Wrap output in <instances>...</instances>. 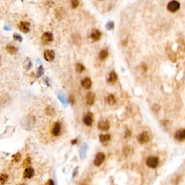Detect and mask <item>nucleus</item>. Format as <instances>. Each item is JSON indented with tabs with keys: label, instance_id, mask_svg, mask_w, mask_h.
Returning a JSON list of instances; mask_svg holds the SVG:
<instances>
[{
	"label": "nucleus",
	"instance_id": "1",
	"mask_svg": "<svg viewBox=\"0 0 185 185\" xmlns=\"http://www.w3.org/2000/svg\"><path fill=\"white\" fill-rule=\"evenodd\" d=\"M150 140V136L148 132H142L137 136V141L140 144H146Z\"/></svg>",
	"mask_w": 185,
	"mask_h": 185
},
{
	"label": "nucleus",
	"instance_id": "2",
	"mask_svg": "<svg viewBox=\"0 0 185 185\" xmlns=\"http://www.w3.org/2000/svg\"><path fill=\"white\" fill-rule=\"evenodd\" d=\"M180 8V3L176 0H172L167 5V9L171 13H176Z\"/></svg>",
	"mask_w": 185,
	"mask_h": 185
},
{
	"label": "nucleus",
	"instance_id": "3",
	"mask_svg": "<svg viewBox=\"0 0 185 185\" xmlns=\"http://www.w3.org/2000/svg\"><path fill=\"white\" fill-rule=\"evenodd\" d=\"M158 158L157 157H156V156H150L146 160V165L149 168H156L158 166Z\"/></svg>",
	"mask_w": 185,
	"mask_h": 185
},
{
	"label": "nucleus",
	"instance_id": "4",
	"mask_svg": "<svg viewBox=\"0 0 185 185\" xmlns=\"http://www.w3.org/2000/svg\"><path fill=\"white\" fill-rule=\"evenodd\" d=\"M106 156L105 154L102 152H100V153H97L96 156V158H95L94 160V165L96 166H100L102 164H103L104 160H105Z\"/></svg>",
	"mask_w": 185,
	"mask_h": 185
},
{
	"label": "nucleus",
	"instance_id": "5",
	"mask_svg": "<svg viewBox=\"0 0 185 185\" xmlns=\"http://www.w3.org/2000/svg\"><path fill=\"white\" fill-rule=\"evenodd\" d=\"M43 57L44 59L48 62H52L55 58V53L53 50H49L46 49L44 51L43 53Z\"/></svg>",
	"mask_w": 185,
	"mask_h": 185
},
{
	"label": "nucleus",
	"instance_id": "6",
	"mask_svg": "<svg viewBox=\"0 0 185 185\" xmlns=\"http://www.w3.org/2000/svg\"><path fill=\"white\" fill-rule=\"evenodd\" d=\"M61 124L59 122H56L54 124L52 127V130H51V133H52L54 137H58V136L60 135L61 134Z\"/></svg>",
	"mask_w": 185,
	"mask_h": 185
},
{
	"label": "nucleus",
	"instance_id": "7",
	"mask_svg": "<svg viewBox=\"0 0 185 185\" xmlns=\"http://www.w3.org/2000/svg\"><path fill=\"white\" fill-rule=\"evenodd\" d=\"M100 37H101V33L100 31L97 29H92L90 35V38L92 39L93 41H98L100 40Z\"/></svg>",
	"mask_w": 185,
	"mask_h": 185
},
{
	"label": "nucleus",
	"instance_id": "8",
	"mask_svg": "<svg viewBox=\"0 0 185 185\" xmlns=\"http://www.w3.org/2000/svg\"><path fill=\"white\" fill-rule=\"evenodd\" d=\"M30 23L28 22H20L18 24V28L24 33H27L30 31Z\"/></svg>",
	"mask_w": 185,
	"mask_h": 185
},
{
	"label": "nucleus",
	"instance_id": "9",
	"mask_svg": "<svg viewBox=\"0 0 185 185\" xmlns=\"http://www.w3.org/2000/svg\"><path fill=\"white\" fill-rule=\"evenodd\" d=\"M96 100V95L94 92H88L86 95V103L88 105L92 106L95 103Z\"/></svg>",
	"mask_w": 185,
	"mask_h": 185
},
{
	"label": "nucleus",
	"instance_id": "10",
	"mask_svg": "<svg viewBox=\"0 0 185 185\" xmlns=\"http://www.w3.org/2000/svg\"><path fill=\"white\" fill-rule=\"evenodd\" d=\"M98 127L101 131H108L110 128V122L108 120L100 121L98 124Z\"/></svg>",
	"mask_w": 185,
	"mask_h": 185
},
{
	"label": "nucleus",
	"instance_id": "11",
	"mask_svg": "<svg viewBox=\"0 0 185 185\" xmlns=\"http://www.w3.org/2000/svg\"><path fill=\"white\" fill-rule=\"evenodd\" d=\"M93 122V114L92 113L89 112L84 116L83 122L87 126H91Z\"/></svg>",
	"mask_w": 185,
	"mask_h": 185
},
{
	"label": "nucleus",
	"instance_id": "12",
	"mask_svg": "<svg viewBox=\"0 0 185 185\" xmlns=\"http://www.w3.org/2000/svg\"><path fill=\"white\" fill-rule=\"evenodd\" d=\"M117 80V75L114 71L111 72V73L108 74V77H107V82L108 83L111 84V85H114Z\"/></svg>",
	"mask_w": 185,
	"mask_h": 185
},
{
	"label": "nucleus",
	"instance_id": "13",
	"mask_svg": "<svg viewBox=\"0 0 185 185\" xmlns=\"http://www.w3.org/2000/svg\"><path fill=\"white\" fill-rule=\"evenodd\" d=\"M42 41L43 43H48L53 41V34L50 32H46L42 36Z\"/></svg>",
	"mask_w": 185,
	"mask_h": 185
},
{
	"label": "nucleus",
	"instance_id": "14",
	"mask_svg": "<svg viewBox=\"0 0 185 185\" xmlns=\"http://www.w3.org/2000/svg\"><path fill=\"white\" fill-rule=\"evenodd\" d=\"M34 175V170L32 167H28L25 168L24 174H23V177L25 179H31Z\"/></svg>",
	"mask_w": 185,
	"mask_h": 185
},
{
	"label": "nucleus",
	"instance_id": "15",
	"mask_svg": "<svg viewBox=\"0 0 185 185\" xmlns=\"http://www.w3.org/2000/svg\"><path fill=\"white\" fill-rule=\"evenodd\" d=\"M81 85H82V86L85 89H90L91 88V86H92V81H91V80L89 77H85V79H83L81 81Z\"/></svg>",
	"mask_w": 185,
	"mask_h": 185
},
{
	"label": "nucleus",
	"instance_id": "16",
	"mask_svg": "<svg viewBox=\"0 0 185 185\" xmlns=\"http://www.w3.org/2000/svg\"><path fill=\"white\" fill-rule=\"evenodd\" d=\"M175 138L176 140L179 141H184L185 139V130H179L175 134Z\"/></svg>",
	"mask_w": 185,
	"mask_h": 185
},
{
	"label": "nucleus",
	"instance_id": "17",
	"mask_svg": "<svg viewBox=\"0 0 185 185\" xmlns=\"http://www.w3.org/2000/svg\"><path fill=\"white\" fill-rule=\"evenodd\" d=\"M108 51H107L106 49L101 50V51H100V53H99V54H98L99 59H100L101 61L105 60V59H106L107 57H108Z\"/></svg>",
	"mask_w": 185,
	"mask_h": 185
},
{
	"label": "nucleus",
	"instance_id": "18",
	"mask_svg": "<svg viewBox=\"0 0 185 185\" xmlns=\"http://www.w3.org/2000/svg\"><path fill=\"white\" fill-rule=\"evenodd\" d=\"M6 49L7 52L9 53L10 54H15L17 51V49L16 48L15 46H12V45H8L6 47Z\"/></svg>",
	"mask_w": 185,
	"mask_h": 185
},
{
	"label": "nucleus",
	"instance_id": "19",
	"mask_svg": "<svg viewBox=\"0 0 185 185\" xmlns=\"http://www.w3.org/2000/svg\"><path fill=\"white\" fill-rule=\"evenodd\" d=\"M107 102H108V103L109 105H114L116 103V99L115 96H114V95L110 94L108 95V98H107Z\"/></svg>",
	"mask_w": 185,
	"mask_h": 185
},
{
	"label": "nucleus",
	"instance_id": "20",
	"mask_svg": "<svg viewBox=\"0 0 185 185\" xmlns=\"http://www.w3.org/2000/svg\"><path fill=\"white\" fill-rule=\"evenodd\" d=\"M111 137L110 134H101L100 135V141L101 142H106L107 141H109L111 140Z\"/></svg>",
	"mask_w": 185,
	"mask_h": 185
},
{
	"label": "nucleus",
	"instance_id": "21",
	"mask_svg": "<svg viewBox=\"0 0 185 185\" xmlns=\"http://www.w3.org/2000/svg\"><path fill=\"white\" fill-rule=\"evenodd\" d=\"M8 179V176L5 174L0 175V185H4Z\"/></svg>",
	"mask_w": 185,
	"mask_h": 185
},
{
	"label": "nucleus",
	"instance_id": "22",
	"mask_svg": "<svg viewBox=\"0 0 185 185\" xmlns=\"http://www.w3.org/2000/svg\"><path fill=\"white\" fill-rule=\"evenodd\" d=\"M85 67L83 65H81V64L77 63L76 65V70H77V73H83L85 70Z\"/></svg>",
	"mask_w": 185,
	"mask_h": 185
},
{
	"label": "nucleus",
	"instance_id": "23",
	"mask_svg": "<svg viewBox=\"0 0 185 185\" xmlns=\"http://www.w3.org/2000/svg\"><path fill=\"white\" fill-rule=\"evenodd\" d=\"M13 162L17 163V162L20 161V158H21V156H20V153H16L15 155H14V156H13Z\"/></svg>",
	"mask_w": 185,
	"mask_h": 185
},
{
	"label": "nucleus",
	"instance_id": "24",
	"mask_svg": "<svg viewBox=\"0 0 185 185\" xmlns=\"http://www.w3.org/2000/svg\"><path fill=\"white\" fill-rule=\"evenodd\" d=\"M30 165H31V158H27L24 160L23 166L25 167V168H28V167H30Z\"/></svg>",
	"mask_w": 185,
	"mask_h": 185
},
{
	"label": "nucleus",
	"instance_id": "25",
	"mask_svg": "<svg viewBox=\"0 0 185 185\" xmlns=\"http://www.w3.org/2000/svg\"><path fill=\"white\" fill-rule=\"evenodd\" d=\"M79 4H80V2H79V0H72L71 1L72 7H73V9H75V8H77V7H78Z\"/></svg>",
	"mask_w": 185,
	"mask_h": 185
},
{
	"label": "nucleus",
	"instance_id": "26",
	"mask_svg": "<svg viewBox=\"0 0 185 185\" xmlns=\"http://www.w3.org/2000/svg\"><path fill=\"white\" fill-rule=\"evenodd\" d=\"M45 112H46V114H48V115H51V114L54 113V109H53L51 107L48 106L46 107V110H45Z\"/></svg>",
	"mask_w": 185,
	"mask_h": 185
},
{
	"label": "nucleus",
	"instance_id": "27",
	"mask_svg": "<svg viewBox=\"0 0 185 185\" xmlns=\"http://www.w3.org/2000/svg\"><path fill=\"white\" fill-rule=\"evenodd\" d=\"M69 101L72 103V104H74L75 103V98L74 96L73 95H70L69 97Z\"/></svg>",
	"mask_w": 185,
	"mask_h": 185
},
{
	"label": "nucleus",
	"instance_id": "28",
	"mask_svg": "<svg viewBox=\"0 0 185 185\" xmlns=\"http://www.w3.org/2000/svg\"><path fill=\"white\" fill-rule=\"evenodd\" d=\"M114 24L113 22H109V23L107 24L106 26H107V28H108V30H111L113 28H114Z\"/></svg>",
	"mask_w": 185,
	"mask_h": 185
},
{
	"label": "nucleus",
	"instance_id": "29",
	"mask_svg": "<svg viewBox=\"0 0 185 185\" xmlns=\"http://www.w3.org/2000/svg\"><path fill=\"white\" fill-rule=\"evenodd\" d=\"M13 37H14V39H15V40L19 41H22L21 36H19L18 34H14V35H13Z\"/></svg>",
	"mask_w": 185,
	"mask_h": 185
},
{
	"label": "nucleus",
	"instance_id": "30",
	"mask_svg": "<svg viewBox=\"0 0 185 185\" xmlns=\"http://www.w3.org/2000/svg\"><path fill=\"white\" fill-rule=\"evenodd\" d=\"M46 185H54V182H53L52 179H49L48 182H46Z\"/></svg>",
	"mask_w": 185,
	"mask_h": 185
},
{
	"label": "nucleus",
	"instance_id": "31",
	"mask_svg": "<svg viewBox=\"0 0 185 185\" xmlns=\"http://www.w3.org/2000/svg\"><path fill=\"white\" fill-rule=\"evenodd\" d=\"M131 135V132L129 130H126V133H125V137H129Z\"/></svg>",
	"mask_w": 185,
	"mask_h": 185
},
{
	"label": "nucleus",
	"instance_id": "32",
	"mask_svg": "<svg viewBox=\"0 0 185 185\" xmlns=\"http://www.w3.org/2000/svg\"><path fill=\"white\" fill-rule=\"evenodd\" d=\"M77 139H75V140H73L71 141V143L73 144V145H75V144L77 143Z\"/></svg>",
	"mask_w": 185,
	"mask_h": 185
},
{
	"label": "nucleus",
	"instance_id": "33",
	"mask_svg": "<svg viewBox=\"0 0 185 185\" xmlns=\"http://www.w3.org/2000/svg\"><path fill=\"white\" fill-rule=\"evenodd\" d=\"M19 185H25V184H19Z\"/></svg>",
	"mask_w": 185,
	"mask_h": 185
}]
</instances>
